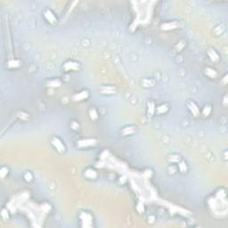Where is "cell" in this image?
<instances>
[{
	"label": "cell",
	"instance_id": "cell-19",
	"mask_svg": "<svg viewBox=\"0 0 228 228\" xmlns=\"http://www.w3.org/2000/svg\"><path fill=\"white\" fill-rule=\"evenodd\" d=\"M210 112H211V108L209 107V106H206V107L204 108V110H203V114H204V116H209Z\"/></svg>",
	"mask_w": 228,
	"mask_h": 228
},
{
	"label": "cell",
	"instance_id": "cell-8",
	"mask_svg": "<svg viewBox=\"0 0 228 228\" xmlns=\"http://www.w3.org/2000/svg\"><path fill=\"white\" fill-rule=\"evenodd\" d=\"M62 82L59 80V79H52L50 81L47 82V87H60Z\"/></svg>",
	"mask_w": 228,
	"mask_h": 228
},
{
	"label": "cell",
	"instance_id": "cell-12",
	"mask_svg": "<svg viewBox=\"0 0 228 228\" xmlns=\"http://www.w3.org/2000/svg\"><path fill=\"white\" fill-rule=\"evenodd\" d=\"M209 57H210L212 62H216V61L218 60V55L214 50H209Z\"/></svg>",
	"mask_w": 228,
	"mask_h": 228
},
{
	"label": "cell",
	"instance_id": "cell-9",
	"mask_svg": "<svg viewBox=\"0 0 228 228\" xmlns=\"http://www.w3.org/2000/svg\"><path fill=\"white\" fill-rule=\"evenodd\" d=\"M85 176L88 178H96L97 174H96V170H94V169H87L85 172Z\"/></svg>",
	"mask_w": 228,
	"mask_h": 228
},
{
	"label": "cell",
	"instance_id": "cell-5",
	"mask_svg": "<svg viewBox=\"0 0 228 228\" xmlns=\"http://www.w3.org/2000/svg\"><path fill=\"white\" fill-rule=\"evenodd\" d=\"M178 26V24L176 22H167V23H164L161 25V29L163 30H174Z\"/></svg>",
	"mask_w": 228,
	"mask_h": 228
},
{
	"label": "cell",
	"instance_id": "cell-3",
	"mask_svg": "<svg viewBox=\"0 0 228 228\" xmlns=\"http://www.w3.org/2000/svg\"><path fill=\"white\" fill-rule=\"evenodd\" d=\"M89 94L87 90H84V91H81L80 93L78 94H76L75 96H73V99L74 101L76 102H78V101H82V100H85L88 97Z\"/></svg>",
	"mask_w": 228,
	"mask_h": 228
},
{
	"label": "cell",
	"instance_id": "cell-20",
	"mask_svg": "<svg viewBox=\"0 0 228 228\" xmlns=\"http://www.w3.org/2000/svg\"><path fill=\"white\" fill-rule=\"evenodd\" d=\"M179 169L181 172H185L186 171V165L184 163V162H181L179 164Z\"/></svg>",
	"mask_w": 228,
	"mask_h": 228
},
{
	"label": "cell",
	"instance_id": "cell-17",
	"mask_svg": "<svg viewBox=\"0 0 228 228\" xmlns=\"http://www.w3.org/2000/svg\"><path fill=\"white\" fill-rule=\"evenodd\" d=\"M206 73L208 76L211 77V78H214V77L216 76V71L213 69H210V68H208L206 70Z\"/></svg>",
	"mask_w": 228,
	"mask_h": 228
},
{
	"label": "cell",
	"instance_id": "cell-18",
	"mask_svg": "<svg viewBox=\"0 0 228 228\" xmlns=\"http://www.w3.org/2000/svg\"><path fill=\"white\" fill-rule=\"evenodd\" d=\"M0 173H1V177L4 178V177H6V175H7L8 168H6V167H3V168H1V171H0Z\"/></svg>",
	"mask_w": 228,
	"mask_h": 228
},
{
	"label": "cell",
	"instance_id": "cell-1",
	"mask_svg": "<svg viewBox=\"0 0 228 228\" xmlns=\"http://www.w3.org/2000/svg\"><path fill=\"white\" fill-rule=\"evenodd\" d=\"M52 144H53V145L57 149L58 152H65L64 144H62V142L61 141L58 137H53V138H52Z\"/></svg>",
	"mask_w": 228,
	"mask_h": 228
},
{
	"label": "cell",
	"instance_id": "cell-15",
	"mask_svg": "<svg viewBox=\"0 0 228 228\" xmlns=\"http://www.w3.org/2000/svg\"><path fill=\"white\" fill-rule=\"evenodd\" d=\"M135 132V128H131V127H128V128H125L124 129L122 130V133L124 135H131Z\"/></svg>",
	"mask_w": 228,
	"mask_h": 228
},
{
	"label": "cell",
	"instance_id": "cell-16",
	"mask_svg": "<svg viewBox=\"0 0 228 228\" xmlns=\"http://www.w3.org/2000/svg\"><path fill=\"white\" fill-rule=\"evenodd\" d=\"M89 116H90V118H91V119H93V120H94V119H96L98 118V114L94 109H91L89 110Z\"/></svg>",
	"mask_w": 228,
	"mask_h": 228
},
{
	"label": "cell",
	"instance_id": "cell-6",
	"mask_svg": "<svg viewBox=\"0 0 228 228\" xmlns=\"http://www.w3.org/2000/svg\"><path fill=\"white\" fill-rule=\"evenodd\" d=\"M44 16L47 21L51 22V23H55L56 22V18L55 16V14H54L50 10H46V12L44 13Z\"/></svg>",
	"mask_w": 228,
	"mask_h": 228
},
{
	"label": "cell",
	"instance_id": "cell-10",
	"mask_svg": "<svg viewBox=\"0 0 228 228\" xmlns=\"http://www.w3.org/2000/svg\"><path fill=\"white\" fill-rule=\"evenodd\" d=\"M168 110V106H167L166 104L160 105V106H158V107L156 108V109H155V110H156V112H157V113H159V114H162V113H164V112H166Z\"/></svg>",
	"mask_w": 228,
	"mask_h": 228
},
{
	"label": "cell",
	"instance_id": "cell-14",
	"mask_svg": "<svg viewBox=\"0 0 228 228\" xmlns=\"http://www.w3.org/2000/svg\"><path fill=\"white\" fill-rule=\"evenodd\" d=\"M8 67L9 68H13V67H18L20 66V62L19 61H16V60H12V61H9L8 62Z\"/></svg>",
	"mask_w": 228,
	"mask_h": 228
},
{
	"label": "cell",
	"instance_id": "cell-13",
	"mask_svg": "<svg viewBox=\"0 0 228 228\" xmlns=\"http://www.w3.org/2000/svg\"><path fill=\"white\" fill-rule=\"evenodd\" d=\"M155 109H156V108L154 107V103H153L152 102H149L148 103V113L150 116L153 115V113H154V112H155Z\"/></svg>",
	"mask_w": 228,
	"mask_h": 228
},
{
	"label": "cell",
	"instance_id": "cell-2",
	"mask_svg": "<svg viewBox=\"0 0 228 228\" xmlns=\"http://www.w3.org/2000/svg\"><path fill=\"white\" fill-rule=\"evenodd\" d=\"M96 144V139H82L78 141V146H79V147H87V146L94 145Z\"/></svg>",
	"mask_w": 228,
	"mask_h": 228
},
{
	"label": "cell",
	"instance_id": "cell-22",
	"mask_svg": "<svg viewBox=\"0 0 228 228\" xmlns=\"http://www.w3.org/2000/svg\"><path fill=\"white\" fill-rule=\"evenodd\" d=\"M24 177H25L26 181H31L32 180V175H31L30 172H27L25 176H24Z\"/></svg>",
	"mask_w": 228,
	"mask_h": 228
},
{
	"label": "cell",
	"instance_id": "cell-7",
	"mask_svg": "<svg viewBox=\"0 0 228 228\" xmlns=\"http://www.w3.org/2000/svg\"><path fill=\"white\" fill-rule=\"evenodd\" d=\"M188 108L190 109L192 113L194 115L195 117L198 116L199 115V108L197 107V105H196L193 102H188Z\"/></svg>",
	"mask_w": 228,
	"mask_h": 228
},
{
	"label": "cell",
	"instance_id": "cell-4",
	"mask_svg": "<svg viewBox=\"0 0 228 228\" xmlns=\"http://www.w3.org/2000/svg\"><path fill=\"white\" fill-rule=\"evenodd\" d=\"M63 68L64 70H66V71H76V70L78 69V63H77V62H65L64 65H63Z\"/></svg>",
	"mask_w": 228,
	"mask_h": 228
},
{
	"label": "cell",
	"instance_id": "cell-11",
	"mask_svg": "<svg viewBox=\"0 0 228 228\" xmlns=\"http://www.w3.org/2000/svg\"><path fill=\"white\" fill-rule=\"evenodd\" d=\"M101 91L103 94H114L115 93V89L114 87H102L101 88Z\"/></svg>",
	"mask_w": 228,
	"mask_h": 228
},
{
	"label": "cell",
	"instance_id": "cell-21",
	"mask_svg": "<svg viewBox=\"0 0 228 228\" xmlns=\"http://www.w3.org/2000/svg\"><path fill=\"white\" fill-rule=\"evenodd\" d=\"M71 127L73 128L74 130H77L79 128V124H78L76 122V121H72L71 124Z\"/></svg>",
	"mask_w": 228,
	"mask_h": 228
}]
</instances>
